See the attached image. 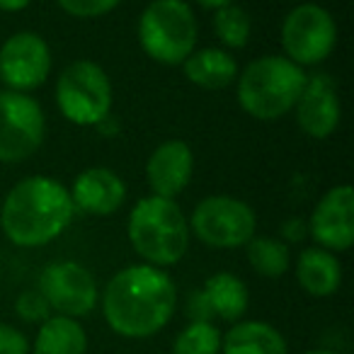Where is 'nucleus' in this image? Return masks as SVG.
<instances>
[{
  "instance_id": "1",
  "label": "nucleus",
  "mask_w": 354,
  "mask_h": 354,
  "mask_svg": "<svg viewBox=\"0 0 354 354\" xmlns=\"http://www.w3.org/2000/svg\"><path fill=\"white\" fill-rule=\"evenodd\" d=\"M177 308V286L165 270L129 265L112 277L102 294L107 325L127 339H146L160 333Z\"/></svg>"
},
{
  "instance_id": "2",
  "label": "nucleus",
  "mask_w": 354,
  "mask_h": 354,
  "mask_svg": "<svg viewBox=\"0 0 354 354\" xmlns=\"http://www.w3.org/2000/svg\"><path fill=\"white\" fill-rule=\"evenodd\" d=\"M68 187L46 175L25 177L8 192L0 207V231L17 248H41L61 236L73 221Z\"/></svg>"
},
{
  "instance_id": "3",
  "label": "nucleus",
  "mask_w": 354,
  "mask_h": 354,
  "mask_svg": "<svg viewBox=\"0 0 354 354\" xmlns=\"http://www.w3.org/2000/svg\"><path fill=\"white\" fill-rule=\"evenodd\" d=\"M129 243L138 257L153 267H170L189 248V223L175 199L143 197L133 204L127 221Z\"/></svg>"
},
{
  "instance_id": "4",
  "label": "nucleus",
  "mask_w": 354,
  "mask_h": 354,
  "mask_svg": "<svg viewBox=\"0 0 354 354\" xmlns=\"http://www.w3.org/2000/svg\"><path fill=\"white\" fill-rule=\"evenodd\" d=\"M306 78V71L286 56H260L238 73V104L252 119L274 122L296 107Z\"/></svg>"
},
{
  "instance_id": "5",
  "label": "nucleus",
  "mask_w": 354,
  "mask_h": 354,
  "mask_svg": "<svg viewBox=\"0 0 354 354\" xmlns=\"http://www.w3.org/2000/svg\"><path fill=\"white\" fill-rule=\"evenodd\" d=\"M197 15L187 0H151L138 17V44L156 64H185L197 49Z\"/></svg>"
},
{
  "instance_id": "6",
  "label": "nucleus",
  "mask_w": 354,
  "mask_h": 354,
  "mask_svg": "<svg viewBox=\"0 0 354 354\" xmlns=\"http://www.w3.org/2000/svg\"><path fill=\"white\" fill-rule=\"evenodd\" d=\"M56 104L75 127H97L112 109V83L95 61L68 64L56 80Z\"/></svg>"
},
{
  "instance_id": "7",
  "label": "nucleus",
  "mask_w": 354,
  "mask_h": 354,
  "mask_svg": "<svg viewBox=\"0 0 354 354\" xmlns=\"http://www.w3.org/2000/svg\"><path fill=\"white\" fill-rule=\"evenodd\" d=\"M189 236L218 250L248 245L257 231V216L250 204L228 194L204 197L189 216Z\"/></svg>"
},
{
  "instance_id": "8",
  "label": "nucleus",
  "mask_w": 354,
  "mask_h": 354,
  "mask_svg": "<svg viewBox=\"0 0 354 354\" xmlns=\"http://www.w3.org/2000/svg\"><path fill=\"white\" fill-rule=\"evenodd\" d=\"M337 22L315 3H301L286 12L281 22V46L289 61L296 66H318L335 51Z\"/></svg>"
},
{
  "instance_id": "9",
  "label": "nucleus",
  "mask_w": 354,
  "mask_h": 354,
  "mask_svg": "<svg viewBox=\"0 0 354 354\" xmlns=\"http://www.w3.org/2000/svg\"><path fill=\"white\" fill-rule=\"evenodd\" d=\"M44 109L32 95L0 90V162H22L44 143Z\"/></svg>"
},
{
  "instance_id": "10",
  "label": "nucleus",
  "mask_w": 354,
  "mask_h": 354,
  "mask_svg": "<svg viewBox=\"0 0 354 354\" xmlns=\"http://www.w3.org/2000/svg\"><path fill=\"white\" fill-rule=\"evenodd\" d=\"M39 294L56 315L85 318L100 301V289L93 272L73 260H59L44 267L39 277Z\"/></svg>"
},
{
  "instance_id": "11",
  "label": "nucleus",
  "mask_w": 354,
  "mask_h": 354,
  "mask_svg": "<svg viewBox=\"0 0 354 354\" xmlns=\"http://www.w3.org/2000/svg\"><path fill=\"white\" fill-rule=\"evenodd\" d=\"M51 73V49L37 32H15L0 46V80L8 90L32 93L41 88Z\"/></svg>"
},
{
  "instance_id": "12",
  "label": "nucleus",
  "mask_w": 354,
  "mask_h": 354,
  "mask_svg": "<svg viewBox=\"0 0 354 354\" xmlns=\"http://www.w3.org/2000/svg\"><path fill=\"white\" fill-rule=\"evenodd\" d=\"M308 233L318 248L344 252L354 243V189L335 185L320 197L308 221Z\"/></svg>"
},
{
  "instance_id": "13",
  "label": "nucleus",
  "mask_w": 354,
  "mask_h": 354,
  "mask_svg": "<svg viewBox=\"0 0 354 354\" xmlns=\"http://www.w3.org/2000/svg\"><path fill=\"white\" fill-rule=\"evenodd\" d=\"M296 122L306 136L323 141L335 133L342 119L337 85L328 73H315L306 78V85L296 100Z\"/></svg>"
},
{
  "instance_id": "14",
  "label": "nucleus",
  "mask_w": 354,
  "mask_h": 354,
  "mask_svg": "<svg viewBox=\"0 0 354 354\" xmlns=\"http://www.w3.org/2000/svg\"><path fill=\"white\" fill-rule=\"evenodd\" d=\"M194 175V153L180 138L160 143L146 162L148 187L156 197L175 199L187 189Z\"/></svg>"
},
{
  "instance_id": "15",
  "label": "nucleus",
  "mask_w": 354,
  "mask_h": 354,
  "mask_svg": "<svg viewBox=\"0 0 354 354\" xmlns=\"http://www.w3.org/2000/svg\"><path fill=\"white\" fill-rule=\"evenodd\" d=\"M73 207L88 216H112L127 202V183L109 167H88L68 189Z\"/></svg>"
},
{
  "instance_id": "16",
  "label": "nucleus",
  "mask_w": 354,
  "mask_h": 354,
  "mask_svg": "<svg viewBox=\"0 0 354 354\" xmlns=\"http://www.w3.org/2000/svg\"><path fill=\"white\" fill-rule=\"evenodd\" d=\"M296 279L306 294L315 296V299H328V296L337 294L339 284H342V265H339L337 255L325 248H306L296 260Z\"/></svg>"
},
{
  "instance_id": "17",
  "label": "nucleus",
  "mask_w": 354,
  "mask_h": 354,
  "mask_svg": "<svg viewBox=\"0 0 354 354\" xmlns=\"http://www.w3.org/2000/svg\"><path fill=\"white\" fill-rule=\"evenodd\" d=\"M185 75L192 85L202 90H223L236 83L238 78V61L228 49L207 46L194 49L183 64Z\"/></svg>"
},
{
  "instance_id": "18",
  "label": "nucleus",
  "mask_w": 354,
  "mask_h": 354,
  "mask_svg": "<svg viewBox=\"0 0 354 354\" xmlns=\"http://www.w3.org/2000/svg\"><path fill=\"white\" fill-rule=\"evenodd\" d=\"M221 354H289V344L265 320H238L221 337Z\"/></svg>"
},
{
  "instance_id": "19",
  "label": "nucleus",
  "mask_w": 354,
  "mask_h": 354,
  "mask_svg": "<svg viewBox=\"0 0 354 354\" xmlns=\"http://www.w3.org/2000/svg\"><path fill=\"white\" fill-rule=\"evenodd\" d=\"M202 294L212 308L214 318H221L223 323H238L245 315L250 294L243 279H238L231 272H216L202 286Z\"/></svg>"
},
{
  "instance_id": "20",
  "label": "nucleus",
  "mask_w": 354,
  "mask_h": 354,
  "mask_svg": "<svg viewBox=\"0 0 354 354\" xmlns=\"http://www.w3.org/2000/svg\"><path fill=\"white\" fill-rule=\"evenodd\" d=\"M32 354H88V335L75 318L51 315L39 325Z\"/></svg>"
},
{
  "instance_id": "21",
  "label": "nucleus",
  "mask_w": 354,
  "mask_h": 354,
  "mask_svg": "<svg viewBox=\"0 0 354 354\" xmlns=\"http://www.w3.org/2000/svg\"><path fill=\"white\" fill-rule=\"evenodd\" d=\"M248 262L257 274L267 279H279L291 267V250L286 243L270 236H252L248 241Z\"/></svg>"
},
{
  "instance_id": "22",
  "label": "nucleus",
  "mask_w": 354,
  "mask_h": 354,
  "mask_svg": "<svg viewBox=\"0 0 354 354\" xmlns=\"http://www.w3.org/2000/svg\"><path fill=\"white\" fill-rule=\"evenodd\" d=\"M214 32H216L218 41L228 49H243L248 46L252 35V20H250V12L245 8L231 6L226 8H218L214 10Z\"/></svg>"
},
{
  "instance_id": "23",
  "label": "nucleus",
  "mask_w": 354,
  "mask_h": 354,
  "mask_svg": "<svg viewBox=\"0 0 354 354\" xmlns=\"http://www.w3.org/2000/svg\"><path fill=\"white\" fill-rule=\"evenodd\" d=\"M221 337L214 323H189L172 342V354H221Z\"/></svg>"
},
{
  "instance_id": "24",
  "label": "nucleus",
  "mask_w": 354,
  "mask_h": 354,
  "mask_svg": "<svg viewBox=\"0 0 354 354\" xmlns=\"http://www.w3.org/2000/svg\"><path fill=\"white\" fill-rule=\"evenodd\" d=\"M122 0H56V6L71 17L78 20H95L112 12Z\"/></svg>"
},
{
  "instance_id": "25",
  "label": "nucleus",
  "mask_w": 354,
  "mask_h": 354,
  "mask_svg": "<svg viewBox=\"0 0 354 354\" xmlns=\"http://www.w3.org/2000/svg\"><path fill=\"white\" fill-rule=\"evenodd\" d=\"M15 313L20 315V320H25V323H37V325H41L46 318H51V308L44 296L39 294V289L25 291V294L17 296Z\"/></svg>"
},
{
  "instance_id": "26",
  "label": "nucleus",
  "mask_w": 354,
  "mask_h": 354,
  "mask_svg": "<svg viewBox=\"0 0 354 354\" xmlns=\"http://www.w3.org/2000/svg\"><path fill=\"white\" fill-rule=\"evenodd\" d=\"M0 354H30V342L25 333L12 325L0 323Z\"/></svg>"
},
{
  "instance_id": "27",
  "label": "nucleus",
  "mask_w": 354,
  "mask_h": 354,
  "mask_svg": "<svg viewBox=\"0 0 354 354\" xmlns=\"http://www.w3.org/2000/svg\"><path fill=\"white\" fill-rule=\"evenodd\" d=\"M187 315H189V323H212V320H214V313H212V308H209L207 299H204L202 289L189 294Z\"/></svg>"
},
{
  "instance_id": "28",
  "label": "nucleus",
  "mask_w": 354,
  "mask_h": 354,
  "mask_svg": "<svg viewBox=\"0 0 354 354\" xmlns=\"http://www.w3.org/2000/svg\"><path fill=\"white\" fill-rule=\"evenodd\" d=\"M32 0H0V10L3 12H20L30 6Z\"/></svg>"
},
{
  "instance_id": "29",
  "label": "nucleus",
  "mask_w": 354,
  "mask_h": 354,
  "mask_svg": "<svg viewBox=\"0 0 354 354\" xmlns=\"http://www.w3.org/2000/svg\"><path fill=\"white\" fill-rule=\"evenodd\" d=\"M197 3H199L202 8H207V10H218V8L231 6L233 0H197Z\"/></svg>"
},
{
  "instance_id": "30",
  "label": "nucleus",
  "mask_w": 354,
  "mask_h": 354,
  "mask_svg": "<svg viewBox=\"0 0 354 354\" xmlns=\"http://www.w3.org/2000/svg\"><path fill=\"white\" fill-rule=\"evenodd\" d=\"M304 354H337V352H330V349H310V352H304Z\"/></svg>"
}]
</instances>
